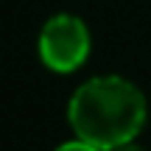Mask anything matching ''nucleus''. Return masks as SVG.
<instances>
[{
  "instance_id": "f03ea898",
  "label": "nucleus",
  "mask_w": 151,
  "mask_h": 151,
  "mask_svg": "<svg viewBox=\"0 0 151 151\" xmlns=\"http://www.w3.org/2000/svg\"><path fill=\"white\" fill-rule=\"evenodd\" d=\"M39 56L56 73H73L90 56V31L73 14H56L39 34Z\"/></svg>"
},
{
  "instance_id": "20e7f679",
  "label": "nucleus",
  "mask_w": 151,
  "mask_h": 151,
  "mask_svg": "<svg viewBox=\"0 0 151 151\" xmlns=\"http://www.w3.org/2000/svg\"><path fill=\"white\" fill-rule=\"evenodd\" d=\"M109 151H146V148L134 146V143H123V146H115V148H109Z\"/></svg>"
},
{
  "instance_id": "7ed1b4c3",
  "label": "nucleus",
  "mask_w": 151,
  "mask_h": 151,
  "mask_svg": "<svg viewBox=\"0 0 151 151\" xmlns=\"http://www.w3.org/2000/svg\"><path fill=\"white\" fill-rule=\"evenodd\" d=\"M56 151H101V148L92 146V143H87V140H78V137H76V140H70V143H62Z\"/></svg>"
},
{
  "instance_id": "f257e3e1",
  "label": "nucleus",
  "mask_w": 151,
  "mask_h": 151,
  "mask_svg": "<svg viewBox=\"0 0 151 151\" xmlns=\"http://www.w3.org/2000/svg\"><path fill=\"white\" fill-rule=\"evenodd\" d=\"M67 115L78 140L109 151L140 134L146 123V98L120 76H98L73 92Z\"/></svg>"
}]
</instances>
